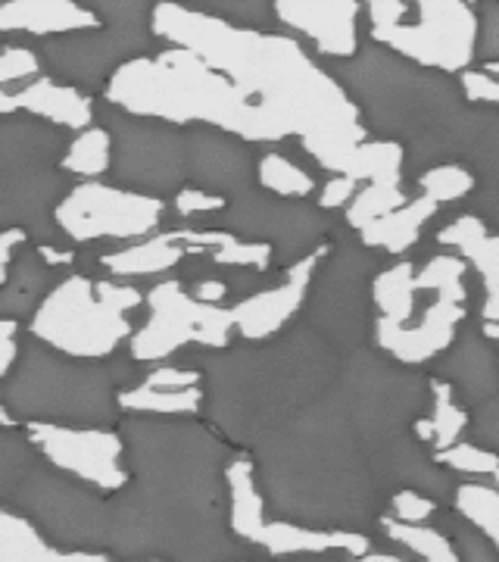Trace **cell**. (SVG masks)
Returning <instances> with one entry per match:
<instances>
[{"label": "cell", "mask_w": 499, "mask_h": 562, "mask_svg": "<svg viewBox=\"0 0 499 562\" xmlns=\"http://www.w3.org/2000/svg\"><path fill=\"white\" fill-rule=\"evenodd\" d=\"M125 484L110 494L106 557L116 562H253L231 528L235 453L197 416H122Z\"/></svg>", "instance_id": "cell-1"}, {"label": "cell", "mask_w": 499, "mask_h": 562, "mask_svg": "<svg viewBox=\"0 0 499 562\" xmlns=\"http://www.w3.org/2000/svg\"><path fill=\"white\" fill-rule=\"evenodd\" d=\"M154 38L194 54L260 106L331 176L350 179L368 132L343 85L313 60L297 38L238 29L203 13L197 3H154Z\"/></svg>", "instance_id": "cell-2"}, {"label": "cell", "mask_w": 499, "mask_h": 562, "mask_svg": "<svg viewBox=\"0 0 499 562\" xmlns=\"http://www.w3.org/2000/svg\"><path fill=\"white\" fill-rule=\"evenodd\" d=\"M243 457L265 522L347 535L378 525L381 482L338 394L303 406Z\"/></svg>", "instance_id": "cell-3"}, {"label": "cell", "mask_w": 499, "mask_h": 562, "mask_svg": "<svg viewBox=\"0 0 499 562\" xmlns=\"http://www.w3.org/2000/svg\"><path fill=\"white\" fill-rule=\"evenodd\" d=\"M203 416L238 453H250L303 406L319 401L338 372L331 347L309 328L269 341L203 350Z\"/></svg>", "instance_id": "cell-4"}, {"label": "cell", "mask_w": 499, "mask_h": 562, "mask_svg": "<svg viewBox=\"0 0 499 562\" xmlns=\"http://www.w3.org/2000/svg\"><path fill=\"white\" fill-rule=\"evenodd\" d=\"M103 103L128 116L160 120L175 128L209 125L247 144L284 140L275 122L231 81L181 47L125 63L103 91Z\"/></svg>", "instance_id": "cell-5"}, {"label": "cell", "mask_w": 499, "mask_h": 562, "mask_svg": "<svg viewBox=\"0 0 499 562\" xmlns=\"http://www.w3.org/2000/svg\"><path fill=\"white\" fill-rule=\"evenodd\" d=\"M0 406L10 422L72 431H116L122 422L113 369L72 360L35 338L20 344V357L0 382Z\"/></svg>", "instance_id": "cell-6"}, {"label": "cell", "mask_w": 499, "mask_h": 562, "mask_svg": "<svg viewBox=\"0 0 499 562\" xmlns=\"http://www.w3.org/2000/svg\"><path fill=\"white\" fill-rule=\"evenodd\" d=\"M144 294L128 281L66 276L29 319V338L72 360H106L132 338V316Z\"/></svg>", "instance_id": "cell-7"}, {"label": "cell", "mask_w": 499, "mask_h": 562, "mask_svg": "<svg viewBox=\"0 0 499 562\" xmlns=\"http://www.w3.org/2000/svg\"><path fill=\"white\" fill-rule=\"evenodd\" d=\"M100 25L41 41L38 60L50 79L84 94L106 91L125 63L150 57L154 47V3L147 0H103L91 3Z\"/></svg>", "instance_id": "cell-8"}, {"label": "cell", "mask_w": 499, "mask_h": 562, "mask_svg": "<svg viewBox=\"0 0 499 562\" xmlns=\"http://www.w3.org/2000/svg\"><path fill=\"white\" fill-rule=\"evenodd\" d=\"M13 509L44 541L66 553H103L110 528V494L44 460L20 484Z\"/></svg>", "instance_id": "cell-9"}, {"label": "cell", "mask_w": 499, "mask_h": 562, "mask_svg": "<svg viewBox=\"0 0 499 562\" xmlns=\"http://www.w3.org/2000/svg\"><path fill=\"white\" fill-rule=\"evenodd\" d=\"M465 272L468 266L456 254H438L424 262V269L416 272L419 303H416L412 319L402 328L372 325V338L381 353H387L390 362L406 366V369H416L443 357L460 338V325L468 313Z\"/></svg>", "instance_id": "cell-10"}, {"label": "cell", "mask_w": 499, "mask_h": 562, "mask_svg": "<svg viewBox=\"0 0 499 562\" xmlns=\"http://www.w3.org/2000/svg\"><path fill=\"white\" fill-rule=\"evenodd\" d=\"M144 325L128 338V357L144 366H162L184 347L222 350L231 341V306L197 301L181 281L166 279L144 297Z\"/></svg>", "instance_id": "cell-11"}, {"label": "cell", "mask_w": 499, "mask_h": 562, "mask_svg": "<svg viewBox=\"0 0 499 562\" xmlns=\"http://www.w3.org/2000/svg\"><path fill=\"white\" fill-rule=\"evenodd\" d=\"M409 16L397 25L372 29V41L409 60L419 69L440 76H462L478 57V13L462 0H419Z\"/></svg>", "instance_id": "cell-12"}, {"label": "cell", "mask_w": 499, "mask_h": 562, "mask_svg": "<svg viewBox=\"0 0 499 562\" xmlns=\"http://www.w3.org/2000/svg\"><path fill=\"white\" fill-rule=\"evenodd\" d=\"M113 140V162L110 172L116 176L120 188L138 191L147 198H175L184 181V128H175L160 120L128 116L106 103L100 122Z\"/></svg>", "instance_id": "cell-13"}, {"label": "cell", "mask_w": 499, "mask_h": 562, "mask_svg": "<svg viewBox=\"0 0 499 562\" xmlns=\"http://www.w3.org/2000/svg\"><path fill=\"white\" fill-rule=\"evenodd\" d=\"M166 201L128 191L120 184L81 181L72 184L54 210V228L69 244L113 241L116 247L157 235Z\"/></svg>", "instance_id": "cell-14"}, {"label": "cell", "mask_w": 499, "mask_h": 562, "mask_svg": "<svg viewBox=\"0 0 499 562\" xmlns=\"http://www.w3.org/2000/svg\"><path fill=\"white\" fill-rule=\"evenodd\" d=\"M219 228L240 241L269 244L275 262L294 266L303 257L316 254L328 232V216L299 201H281L262 188H250L225 203Z\"/></svg>", "instance_id": "cell-15"}, {"label": "cell", "mask_w": 499, "mask_h": 562, "mask_svg": "<svg viewBox=\"0 0 499 562\" xmlns=\"http://www.w3.org/2000/svg\"><path fill=\"white\" fill-rule=\"evenodd\" d=\"M69 176L50 162L0 160V238L22 232L44 241L54 228V210L69 194Z\"/></svg>", "instance_id": "cell-16"}, {"label": "cell", "mask_w": 499, "mask_h": 562, "mask_svg": "<svg viewBox=\"0 0 499 562\" xmlns=\"http://www.w3.org/2000/svg\"><path fill=\"white\" fill-rule=\"evenodd\" d=\"M25 431L50 465L103 494H113L125 484L120 431H72L50 425H25Z\"/></svg>", "instance_id": "cell-17"}, {"label": "cell", "mask_w": 499, "mask_h": 562, "mask_svg": "<svg viewBox=\"0 0 499 562\" xmlns=\"http://www.w3.org/2000/svg\"><path fill=\"white\" fill-rule=\"evenodd\" d=\"M325 272L319 276V284L313 279V291H309V313L313 322L321 331H328L334 341L356 344L362 335V294L365 288V276H368V260L353 250H338L328 254L321 262ZM372 284V281H368Z\"/></svg>", "instance_id": "cell-18"}, {"label": "cell", "mask_w": 499, "mask_h": 562, "mask_svg": "<svg viewBox=\"0 0 499 562\" xmlns=\"http://www.w3.org/2000/svg\"><path fill=\"white\" fill-rule=\"evenodd\" d=\"M184 166L191 188L225 201L250 191V181L257 179L250 144L209 125L184 128Z\"/></svg>", "instance_id": "cell-19"}, {"label": "cell", "mask_w": 499, "mask_h": 562, "mask_svg": "<svg viewBox=\"0 0 499 562\" xmlns=\"http://www.w3.org/2000/svg\"><path fill=\"white\" fill-rule=\"evenodd\" d=\"M325 257H328V247H319L316 254H309V257H303L294 266H287L284 276L275 284L240 297L231 306L235 331H238L240 338L243 341H269V338H279L281 331L291 325V319L297 316V310H303V303L309 301L313 279H316V272H319Z\"/></svg>", "instance_id": "cell-20"}, {"label": "cell", "mask_w": 499, "mask_h": 562, "mask_svg": "<svg viewBox=\"0 0 499 562\" xmlns=\"http://www.w3.org/2000/svg\"><path fill=\"white\" fill-rule=\"evenodd\" d=\"M362 3L353 0H279L272 16L306 38L328 60H353L360 54Z\"/></svg>", "instance_id": "cell-21"}, {"label": "cell", "mask_w": 499, "mask_h": 562, "mask_svg": "<svg viewBox=\"0 0 499 562\" xmlns=\"http://www.w3.org/2000/svg\"><path fill=\"white\" fill-rule=\"evenodd\" d=\"M25 113L41 122H50L69 135H79L94 125V101L79 88L41 72L38 79L22 85H3V116Z\"/></svg>", "instance_id": "cell-22"}, {"label": "cell", "mask_w": 499, "mask_h": 562, "mask_svg": "<svg viewBox=\"0 0 499 562\" xmlns=\"http://www.w3.org/2000/svg\"><path fill=\"white\" fill-rule=\"evenodd\" d=\"M438 244L475 269L480 281V325H499V235L478 213H465L440 228Z\"/></svg>", "instance_id": "cell-23"}, {"label": "cell", "mask_w": 499, "mask_h": 562, "mask_svg": "<svg viewBox=\"0 0 499 562\" xmlns=\"http://www.w3.org/2000/svg\"><path fill=\"white\" fill-rule=\"evenodd\" d=\"M438 379L456 391V397L465 409L480 406V403H487L499 394L497 353L490 350L487 338L480 331L475 335V328H472L462 338H456V344L443 353V362L438 366Z\"/></svg>", "instance_id": "cell-24"}, {"label": "cell", "mask_w": 499, "mask_h": 562, "mask_svg": "<svg viewBox=\"0 0 499 562\" xmlns=\"http://www.w3.org/2000/svg\"><path fill=\"white\" fill-rule=\"evenodd\" d=\"M100 25L91 3L81 0H7L0 3V38L35 35L47 41Z\"/></svg>", "instance_id": "cell-25"}, {"label": "cell", "mask_w": 499, "mask_h": 562, "mask_svg": "<svg viewBox=\"0 0 499 562\" xmlns=\"http://www.w3.org/2000/svg\"><path fill=\"white\" fill-rule=\"evenodd\" d=\"M184 257H188V247L179 241V232L172 228V232H157L144 241L125 244V247L103 254L100 266L120 281L154 279V276L175 269Z\"/></svg>", "instance_id": "cell-26"}, {"label": "cell", "mask_w": 499, "mask_h": 562, "mask_svg": "<svg viewBox=\"0 0 499 562\" xmlns=\"http://www.w3.org/2000/svg\"><path fill=\"white\" fill-rule=\"evenodd\" d=\"M69 147L66 132L25 113L0 116V160L50 162L57 166Z\"/></svg>", "instance_id": "cell-27"}, {"label": "cell", "mask_w": 499, "mask_h": 562, "mask_svg": "<svg viewBox=\"0 0 499 562\" xmlns=\"http://www.w3.org/2000/svg\"><path fill=\"white\" fill-rule=\"evenodd\" d=\"M47 291H50V266L41 260L35 247L22 244L13 254L10 276L0 284V319L22 322L25 316L32 319Z\"/></svg>", "instance_id": "cell-28"}, {"label": "cell", "mask_w": 499, "mask_h": 562, "mask_svg": "<svg viewBox=\"0 0 499 562\" xmlns=\"http://www.w3.org/2000/svg\"><path fill=\"white\" fill-rule=\"evenodd\" d=\"M438 203L421 198V194L419 198H409V203H402L399 210H394V213H387V216H381L375 222H368L362 228V247L384 250V254L399 257V254H406L409 247L419 244L421 228L438 216Z\"/></svg>", "instance_id": "cell-29"}, {"label": "cell", "mask_w": 499, "mask_h": 562, "mask_svg": "<svg viewBox=\"0 0 499 562\" xmlns=\"http://www.w3.org/2000/svg\"><path fill=\"white\" fill-rule=\"evenodd\" d=\"M179 241L188 247V254L194 250L200 257H206L216 266H228V269H250V272H265L275 254L269 244L240 241L235 235L222 232V228H209V232H197V228H175Z\"/></svg>", "instance_id": "cell-30"}, {"label": "cell", "mask_w": 499, "mask_h": 562, "mask_svg": "<svg viewBox=\"0 0 499 562\" xmlns=\"http://www.w3.org/2000/svg\"><path fill=\"white\" fill-rule=\"evenodd\" d=\"M431 387V406H428V416H421L412 428V435L419 438L431 453H443L450 447H456L465 441V431H468V409L462 406L456 391L440 379L428 382Z\"/></svg>", "instance_id": "cell-31"}, {"label": "cell", "mask_w": 499, "mask_h": 562, "mask_svg": "<svg viewBox=\"0 0 499 562\" xmlns=\"http://www.w3.org/2000/svg\"><path fill=\"white\" fill-rule=\"evenodd\" d=\"M0 562H116L106 553H66L41 538L13 509L0 506Z\"/></svg>", "instance_id": "cell-32"}, {"label": "cell", "mask_w": 499, "mask_h": 562, "mask_svg": "<svg viewBox=\"0 0 499 562\" xmlns=\"http://www.w3.org/2000/svg\"><path fill=\"white\" fill-rule=\"evenodd\" d=\"M378 528L381 535L390 541V547L402 550L412 562H462L453 538L434 522L406 525L390 519V516H381Z\"/></svg>", "instance_id": "cell-33"}, {"label": "cell", "mask_w": 499, "mask_h": 562, "mask_svg": "<svg viewBox=\"0 0 499 562\" xmlns=\"http://www.w3.org/2000/svg\"><path fill=\"white\" fill-rule=\"evenodd\" d=\"M122 416H200L203 409V384L200 387H147L132 384L120 387Z\"/></svg>", "instance_id": "cell-34"}, {"label": "cell", "mask_w": 499, "mask_h": 562, "mask_svg": "<svg viewBox=\"0 0 499 562\" xmlns=\"http://www.w3.org/2000/svg\"><path fill=\"white\" fill-rule=\"evenodd\" d=\"M44 457L29 438V431L13 428V422L0 419V506H10L20 484L38 469Z\"/></svg>", "instance_id": "cell-35"}, {"label": "cell", "mask_w": 499, "mask_h": 562, "mask_svg": "<svg viewBox=\"0 0 499 562\" xmlns=\"http://www.w3.org/2000/svg\"><path fill=\"white\" fill-rule=\"evenodd\" d=\"M110 162H113V140H110V132L103 125H91L79 135L69 138V147L63 154L60 169L72 179L84 181H98L103 172H110Z\"/></svg>", "instance_id": "cell-36"}, {"label": "cell", "mask_w": 499, "mask_h": 562, "mask_svg": "<svg viewBox=\"0 0 499 562\" xmlns=\"http://www.w3.org/2000/svg\"><path fill=\"white\" fill-rule=\"evenodd\" d=\"M257 181L265 194L281 198V201H306L316 194V179L299 169L297 162L287 160L284 154H265L257 162Z\"/></svg>", "instance_id": "cell-37"}, {"label": "cell", "mask_w": 499, "mask_h": 562, "mask_svg": "<svg viewBox=\"0 0 499 562\" xmlns=\"http://www.w3.org/2000/svg\"><path fill=\"white\" fill-rule=\"evenodd\" d=\"M453 509L465 522L475 525L499 553V491L494 482H462L453 497Z\"/></svg>", "instance_id": "cell-38"}, {"label": "cell", "mask_w": 499, "mask_h": 562, "mask_svg": "<svg viewBox=\"0 0 499 562\" xmlns=\"http://www.w3.org/2000/svg\"><path fill=\"white\" fill-rule=\"evenodd\" d=\"M475 188H478V179L462 162H440V166H431V169H421L419 176V194L428 198V201H434L438 206L462 201Z\"/></svg>", "instance_id": "cell-39"}, {"label": "cell", "mask_w": 499, "mask_h": 562, "mask_svg": "<svg viewBox=\"0 0 499 562\" xmlns=\"http://www.w3.org/2000/svg\"><path fill=\"white\" fill-rule=\"evenodd\" d=\"M402 203H409V194L402 191V184H362L356 198L343 210V216L350 222V228L362 232L368 222L394 213Z\"/></svg>", "instance_id": "cell-40"}, {"label": "cell", "mask_w": 499, "mask_h": 562, "mask_svg": "<svg viewBox=\"0 0 499 562\" xmlns=\"http://www.w3.org/2000/svg\"><path fill=\"white\" fill-rule=\"evenodd\" d=\"M465 441H472L475 447L494 453L499 460V394L490 397L487 403H480L478 409H475V416H468Z\"/></svg>", "instance_id": "cell-41"}, {"label": "cell", "mask_w": 499, "mask_h": 562, "mask_svg": "<svg viewBox=\"0 0 499 562\" xmlns=\"http://www.w3.org/2000/svg\"><path fill=\"white\" fill-rule=\"evenodd\" d=\"M41 76V60L32 47L3 44L0 47V85H22Z\"/></svg>", "instance_id": "cell-42"}, {"label": "cell", "mask_w": 499, "mask_h": 562, "mask_svg": "<svg viewBox=\"0 0 499 562\" xmlns=\"http://www.w3.org/2000/svg\"><path fill=\"white\" fill-rule=\"evenodd\" d=\"M446 535H450L453 543H456L462 562H499V553L494 550V543L487 541L475 525L465 522L460 513H456V525H453V531H446Z\"/></svg>", "instance_id": "cell-43"}, {"label": "cell", "mask_w": 499, "mask_h": 562, "mask_svg": "<svg viewBox=\"0 0 499 562\" xmlns=\"http://www.w3.org/2000/svg\"><path fill=\"white\" fill-rule=\"evenodd\" d=\"M203 13L222 22H231L238 29H260L272 16V3H197Z\"/></svg>", "instance_id": "cell-44"}, {"label": "cell", "mask_w": 499, "mask_h": 562, "mask_svg": "<svg viewBox=\"0 0 499 562\" xmlns=\"http://www.w3.org/2000/svg\"><path fill=\"white\" fill-rule=\"evenodd\" d=\"M169 203H172L175 216H181V220H197V216L203 220V216H219L228 201H225V198H216V194H206V191H200V188L184 184Z\"/></svg>", "instance_id": "cell-45"}, {"label": "cell", "mask_w": 499, "mask_h": 562, "mask_svg": "<svg viewBox=\"0 0 499 562\" xmlns=\"http://www.w3.org/2000/svg\"><path fill=\"white\" fill-rule=\"evenodd\" d=\"M462 98L472 103L499 106V79L487 76L484 69H465L462 72Z\"/></svg>", "instance_id": "cell-46"}, {"label": "cell", "mask_w": 499, "mask_h": 562, "mask_svg": "<svg viewBox=\"0 0 499 562\" xmlns=\"http://www.w3.org/2000/svg\"><path fill=\"white\" fill-rule=\"evenodd\" d=\"M478 60H499V3H487L484 16H478Z\"/></svg>", "instance_id": "cell-47"}, {"label": "cell", "mask_w": 499, "mask_h": 562, "mask_svg": "<svg viewBox=\"0 0 499 562\" xmlns=\"http://www.w3.org/2000/svg\"><path fill=\"white\" fill-rule=\"evenodd\" d=\"M360 191V181L343 179V176H334L325 188L319 191V210L321 213H334V210H347L350 201L356 198Z\"/></svg>", "instance_id": "cell-48"}, {"label": "cell", "mask_w": 499, "mask_h": 562, "mask_svg": "<svg viewBox=\"0 0 499 562\" xmlns=\"http://www.w3.org/2000/svg\"><path fill=\"white\" fill-rule=\"evenodd\" d=\"M20 322L0 319V382L10 375L13 362L20 357Z\"/></svg>", "instance_id": "cell-49"}, {"label": "cell", "mask_w": 499, "mask_h": 562, "mask_svg": "<svg viewBox=\"0 0 499 562\" xmlns=\"http://www.w3.org/2000/svg\"><path fill=\"white\" fill-rule=\"evenodd\" d=\"M197 301L203 303H213V306H222L225 297H228V284L219 279H200L194 288H188Z\"/></svg>", "instance_id": "cell-50"}, {"label": "cell", "mask_w": 499, "mask_h": 562, "mask_svg": "<svg viewBox=\"0 0 499 562\" xmlns=\"http://www.w3.org/2000/svg\"><path fill=\"white\" fill-rule=\"evenodd\" d=\"M25 241H29V235H22V232H10V235H3V238H0V284H3L7 276H10L13 254H16Z\"/></svg>", "instance_id": "cell-51"}, {"label": "cell", "mask_w": 499, "mask_h": 562, "mask_svg": "<svg viewBox=\"0 0 499 562\" xmlns=\"http://www.w3.org/2000/svg\"><path fill=\"white\" fill-rule=\"evenodd\" d=\"M480 69H484L487 76H494V79H499V60H494V63H480Z\"/></svg>", "instance_id": "cell-52"}]
</instances>
